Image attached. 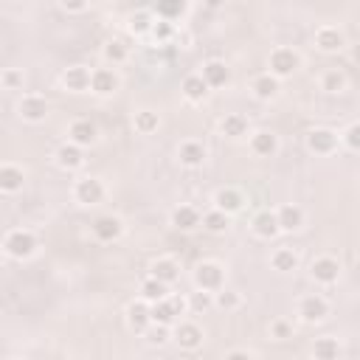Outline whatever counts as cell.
I'll return each mask as SVG.
<instances>
[{"label": "cell", "instance_id": "cell-40", "mask_svg": "<svg viewBox=\"0 0 360 360\" xmlns=\"http://www.w3.org/2000/svg\"><path fill=\"white\" fill-rule=\"evenodd\" d=\"M239 304H242V295H239L236 290L219 287V290L214 292V307H219V309H225V312H233Z\"/></svg>", "mask_w": 360, "mask_h": 360}, {"label": "cell", "instance_id": "cell-5", "mask_svg": "<svg viewBox=\"0 0 360 360\" xmlns=\"http://www.w3.org/2000/svg\"><path fill=\"white\" fill-rule=\"evenodd\" d=\"M202 326L200 323H194V321H174V326H172V340L183 349V352H194V349H200L202 346Z\"/></svg>", "mask_w": 360, "mask_h": 360}, {"label": "cell", "instance_id": "cell-38", "mask_svg": "<svg viewBox=\"0 0 360 360\" xmlns=\"http://www.w3.org/2000/svg\"><path fill=\"white\" fill-rule=\"evenodd\" d=\"M186 14V0H158L155 6V17H163V20H180Z\"/></svg>", "mask_w": 360, "mask_h": 360}, {"label": "cell", "instance_id": "cell-9", "mask_svg": "<svg viewBox=\"0 0 360 360\" xmlns=\"http://www.w3.org/2000/svg\"><path fill=\"white\" fill-rule=\"evenodd\" d=\"M121 87V76L115 68H93L90 70V90L96 96H115Z\"/></svg>", "mask_w": 360, "mask_h": 360}, {"label": "cell", "instance_id": "cell-39", "mask_svg": "<svg viewBox=\"0 0 360 360\" xmlns=\"http://www.w3.org/2000/svg\"><path fill=\"white\" fill-rule=\"evenodd\" d=\"M174 34H177V28H174V22H172V20L155 17V22H152V28H149V34H146V37H152V39L160 45V42H169Z\"/></svg>", "mask_w": 360, "mask_h": 360}, {"label": "cell", "instance_id": "cell-23", "mask_svg": "<svg viewBox=\"0 0 360 360\" xmlns=\"http://www.w3.org/2000/svg\"><path fill=\"white\" fill-rule=\"evenodd\" d=\"M219 132L225 138H231V141H239V138H245L250 132V121L242 112H225L219 118Z\"/></svg>", "mask_w": 360, "mask_h": 360}, {"label": "cell", "instance_id": "cell-34", "mask_svg": "<svg viewBox=\"0 0 360 360\" xmlns=\"http://www.w3.org/2000/svg\"><path fill=\"white\" fill-rule=\"evenodd\" d=\"M101 56H104V62L107 65H121V62H127L129 59V48L121 42V39H107L104 42V48H101Z\"/></svg>", "mask_w": 360, "mask_h": 360}, {"label": "cell", "instance_id": "cell-16", "mask_svg": "<svg viewBox=\"0 0 360 360\" xmlns=\"http://www.w3.org/2000/svg\"><path fill=\"white\" fill-rule=\"evenodd\" d=\"M276 219H278V231L281 233H295L304 228V208L295 202H284L276 208Z\"/></svg>", "mask_w": 360, "mask_h": 360}, {"label": "cell", "instance_id": "cell-25", "mask_svg": "<svg viewBox=\"0 0 360 360\" xmlns=\"http://www.w3.org/2000/svg\"><path fill=\"white\" fill-rule=\"evenodd\" d=\"M25 186V172L17 163H3L0 166V194H17Z\"/></svg>", "mask_w": 360, "mask_h": 360}, {"label": "cell", "instance_id": "cell-2", "mask_svg": "<svg viewBox=\"0 0 360 360\" xmlns=\"http://www.w3.org/2000/svg\"><path fill=\"white\" fill-rule=\"evenodd\" d=\"M267 68H270L267 73H273L276 79H290L301 68V53L295 48H290V45H278V48L270 51Z\"/></svg>", "mask_w": 360, "mask_h": 360}, {"label": "cell", "instance_id": "cell-27", "mask_svg": "<svg viewBox=\"0 0 360 360\" xmlns=\"http://www.w3.org/2000/svg\"><path fill=\"white\" fill-rule=\"evenodd\" d=\"M250 90L259 101H273L281 90V79H276L273 73H259L253 82H250Z\"/></svg>", "mask_w": 360, "mask_h": 360}, {"label": "cell", "instance_id": "cell-1", "mask_svg": "<svg viewBox=\"0 0 360 360\" xmlns=\"http://www.w3.org/2000/svg\"><path fill=\"white\" fill-rule=\"evenodd\" d=\"M37 248H39V239H37V233L28 231V228H11V231L3 236V253H6L8 259H14V262L31 259V256L37 253Z\"/></svg>", "mask_w": 360, "mask_h": 360}, {"label": "cell", "instance_id": "cell-30", "mask_svg": "<svg viewBox=\"0 0 360 360\" xmlns=\"http://www.w3.org/2000/svg\"><path fill=\"white\" fill-rule=\"evenodd\" d=\"M132 127H135V132H141V135H152V132H158V127H160V115H158V110H149V107L135 110V115H132Z\"/></svg>", "mask_w": 360, "mask_h": 360}, {"label": "cell", "instance_id": "cell-13", "mask_svg": "<svg viewBox=\"0 0 360 360\" xmlns=\"http://www.w3.org/2000/svg\"><path fill=\"white\" fill-rule=\"evenodd\" d=\"M68 141L76 143V146H82V149H87V146H93L98 141V127L90 118H76L68 127Z\"/></svg>", "mask_w": 360, "mask_h": 360}, {"label": "cell", "instance_id": "cell-44", "mask_svg": "<svg viewBox=\"0 0 360 360\" xmlns=\"http://www.w3.org/2000/svg\"><path fill=\"white\" fill-rule=\"evenodd\" d=\"M211 307H214V292H205V290L191 292V298H188V309H194V312H208Z\"/></svg>", "mask_w": 360, "mask_h": 360}, {"label": "cell", "instance_id": "cell-28", "mask_svg": "<svg viewBox=\"0 0 360 360\" xmlns=\"http://www.w3.org/2000/svg\"><path fill=\"white\" fill-rule=\"evenodd\" d=\"M169 225L174 231H194L200 225V211L194 205H177L169 214Z\"/></svg>", "mask_w": 360, "mask_h": 360}, {"label": "cell", "instance_id": "cell-7", "mask_svg": "<svg viewBox=\"0 0 360 360\" xmlns=\"http://www.w3.org/2000/svg\"><path fill=\"white\" fill-rule=\"evenodd\" d=\"M104 194H107V188L98 177H79L73 186V200L79 205H98L104 200Z\"/></svg>", "mask_w": 360, "mask_h": 360}, {"label": "cell", "instance_id": "cell-6", "mask_svg": "<svg viewBox=\"0 0 360 360\" xmlns=\"http://www.w3.org/2000/svg\"><path fill=\"white\" fill-rule=\"evenodd\" d=\"M304 143H307V149H309L312 155H332L340 141H338V132H335V129H329V127H315V129L307 132Z\"/></svg>", "mask_w": 360, "mask_h": 360}, {"label": "cell", "instance_id": "cell-11", "mask_svg": "<svg viewBox=\"0 0 360 360\" xmlns=\"http://www.w3.org/2000/svg\"><path fill=\"white\" fill-rule=\"evenodd\" d=\"M211 202H214V208H219V211H225L228 217H233V214H239V211L245 208V194H242L236 186H222V188L214 191Z\"/></svg>", "mask_w": 360, "mask_h": 360}, {"label": "cell", "instance_id": "cell-4", "mask_svg": "<svg viewBox=\"0 0 360 360\" xmlns=\"http://www.w3.org/2000/svg\"><path fill=\"white\" fill-rule=\"evenodd\" d=\"M48 112H51V104H48V98L39 96V93H25V96L17 101V115H20L22 121H28V124H42V121L48 118Z\"/></svg>", "mask_w": 360, "mask_h": 360}, {"label": "cell", "instance_id": "cell-33", "mask_svg": "<svg viewBox=\"0 0 360 360\" xmlns=\"http://www.w3.org/2000/svg\"><path fill=\"white\" fill-rule=\"evenodd\" d=\"M152 22H155V11L141 8V11L129 14V20H127V31H129L132 37H146L149 28H152Z\"/></svg>", "mask_w": 360, "mask_h": 360}, {"label": "cell", "instance_id": "cell-42", "mask_svg": "<svg viewBox=\"0 0 360 360\" xmlns=\"http://www.w3.org/2000/svg\"><path fill=\"white\" fill-rule=\"evenodd\" d=\"M22 84H25L22 70H17V68H6V70H0V87H6V90H20Z\"/></svg>", "mask_w": 360, "mask_h": 360}, {"label": "cell", "instance_id": "cell-31", "mask_svg": "<svg viewBox=\"0 0 360 360\" xmlns=\"http://www.w3.org/2000/svg\"><path fill=\"white\" fill-rule=\"evenodd\" d=\"M200 225L208 231V233H225L231 228V217L219 208H211L205 214H200Z\"/></svg>", "mask_w": 360, "mask_h": 360}, {"label": "cell", "instance_id": "cell-22", "mask_svg": "<svg viewBox=\"0 0 360 360\" xmlns=\"http://www.w3.org/2000/svg\"><path fill=\"white\" fill-rule=\"evenodd\" d=\"M62 84H65V90H70V93H84V90H90V68H84V65H70V68H65V70H62Z\"/></svg>", "mask_w": 360, "mask_h": 360}, {"label": "cell", "instance_id": "cell-41", "mask_svg": "<svg viewBox=\"0 0 360 360\" xmlns=\"http://www.w3.org/2000/svg\"><path fill=\"white\" fill-rule=\"evenodd\" d=\"M143 335H146V340H149L152 346H163V343H169V340H172V326H160V323H149Z\"/></svg>", "mask_w": 360, "mask_h": 360}, {"label": "cell", "instance_id": "cell-26", "mask_svg": "<svg viewBox=\"0 0 360 360\" xmlns=\"http://www.w3.org/2000/svg\"><path fill=\"white\" fill-rule=\"evenodd\" d=\"M180 90H183L186 101H191V104H202V101L208 98V93H211V87L205 84V79H202L200 73H188V76L183 79Z\"/></svg>", "mask_w": 360, "mask_h": 360}, {"label": "cell", "instance_id": "cell-43", "mask_svg": "<svg viewBox=\"0 0 360 360\" xmlns=\"http://www.w3.org/2000/svg\"><path fill=\"white\" fill-rule=\"evenodd\" d=\"M338 141H343V146H346L349 152H357V149H360V124L352 121V124L343 129V135H338Z\"/></svg>", "mask_w": 360, "mask_h": 360}, {"label": "cell", "instance_id": "cell-48", "mask_svg": "<svg viewBox=\"0 0 360 360\" xmlns=\"http://www.w3.org/2000/svg\"><path fill=\"white\" fill-rule=\"evenodd\" d=\"M225 357H250V352H248V349H233V352H228Z\"/></svg>", "mask_w": 360, "mask_h": 360}, {"label": "cell", "instance_id": "cell-3", "mask_svg": "<svg viewBox=\"0 0 360 360\" xmlns=\"http://www.w3.org/2000/svg\"><path fill=\"white\" fill-rule=\"evenodd\" d=\"M191 281H194L197 290L217 292L219 287H225V267L219 262H214V259H205L191 270Z\"/></svg>", "mask_w": 360, "mask_h": 360}, {"label": "cell", "instance_id": "cell-21", "mask_svg": "<svg viewBox=\"0 0 360 360\" xmlns=\"http://www.w3.org/2000/svg\"><path fill=\"white\" fill-rule=\"evenodd\" d=\"M149 276L172 287V284L180 278V264H177V259H172V256H158V259L149 264Z\"/></svg>", "mask_w": 360, "mask_h": 360}, {"label": "cell", "instance_id": "cell-47", "mask_svg": "<svg viewBox=\"0 0 360 360\" xmlns=\"http://www.w3.org/2000/svg\"><path fill=\"white\" fill-rule=\"evenodd\" d=\"M59 6H62L65 11H70V14H82V11L90 6V0H59Z\"/></svg>", "mask_w": 360, "mask_h": 360}, {"label": "cell", "instance_id": "cell-35", "mask_svg": "<svg viewBox=\"0 0 360 360\" xmlns=\"http://www.w3.org/2000/svg\"><path fill=\"white\" fill-rule=\"evenodd\" d=\"M346 87H349V79H346L343 70H338V68L323 70V76H321V90L323 93H343Z\"/></svg>", "mask_w": 360, "mask_h": 360}, {"label": "cell", "instance_id": "cell-24", "mask_svg": "<svg viewBox=\"0 0 360 360\" xmlns=\"http://www.w3.org/2000/svg\"><path fill=\"white\" fill-rule=\"evenodd\" d=\"M149 323H152V321H149V304H146L143 298L129 301V304H127V326H129L135 335H143Z\"/></svg>", "mask_w": 360, "mask_h": 360}, {"label": "cell", "instance_id": "cell-15", "mask_svg": "<svg viewBox=\"0 0 360 360\" xmlns=\"http://www.w3.org/2000/svg\"><path fill=\"white\" fill-rule=\"evenodd\" d=\"M205 158H208V149H205L202 141L188 138V141H183V143L177 146V160H180V166H186V169H197V166H202Z\"/></svg>", "mask_w": 360, "mask_h": 360}, {"label": "cell", "instance_id": "cell-32", "mask_svg": "<svg viewBox=\"0 0 360 360\" xmlns=\"http://www.w3.org/2000/svg\"><path fill=\"white\" fill-rule=\"evenodd\" d=\"M149 321L152 323H160V326H174L177 315H174L169 298H160V301H152L149 304Z\"/></svg>", "mask_w": 360, "mask_h": 360}, {"label": "cell", "instance_id": "cell-29", "mask_svg": "<svg viewBox=\"0 0 360 360\" xmlns=\"http://www.w3.org/2000/svg\"><path fill=\"white\" fill-rule=\"evenodd\" d=\"M298 264H301V259L292 248H276L270 256V267L276 273H292V270H298Z\"/></svg>", "mask_w": 360, "mask_h": 360}, {"label": "cell", "instance_id": "cell-14", "mask_svg": "<svg viewBox=\"0 0 360 360\" xmlns=\"http://www.w3.org/2000/svg\"><path fill=\"white\" fill-rule=\"evenodd\" d=\"M250 135V141H248V146H250V152L256 155V158H273L276 152H278V135L273 132V129H256V132H248Z\"/></svg>", "mask_w": 360, "mask_h": 360}, {"label": "cell", "instance_id": "cell-36", "mask_svg": "<svg viewBox=\"0 0 360 360\" xmlns=\"http://www.w3.org/2000/svg\"><path fill=\"white\" fill-rule=\"evenodd\" d=\"M338 354H340L338 338H318L312 343V357L315 360H338Z\"/></svg>", "mask_w": 360, "mask_h": 360}, {"label": "cell", "instance_id": "cell-12", "mask_svg": "<svg viewBox=\"0 0 360 360\" xmlns=\"http://www.w3.org/2000/svg\"><path fill=\"white\" fill-rule=\"evenodd\" d=\"M93 236L98 242H115L124 236V219L115 214H101L93 219Z\"/></svg>", "mask_w": 360, "mask_h": 360}, {"label": "cell", "instance_id": "cell-18", "mask_svg": "<svg viewBox=\"0 0 360 360\" xmlns=\"http://www.w3.org/2000/svg\"><path fill=\"white\" fill-rule=\"evenodd\" d=\"M343 45H346V37H343L340 28H335V25H321V28L315 31V48H318V51H323V53H338V51H343Z\"/></svg>", "mask_w": 360, "mask_h": 360}, {"label": "cell", "instance_id": "cell-8", "mask_svg": "<svg viewBox=\"0 0 360 360\" xmlns=\"http://www.w3.org/2000/svg\"><path fill=\"white\" fill-rule=\"evenodd\" d=\"M309 278L318 281V284H323V287L335 284L340 278V262L335 256H318V259H312L309 262Z\"/></svg>", "mask_w": 360, "mask_h": 360}, {"label": "cell", "instance_id": "cell-46", "mask_svg": "<svg viewBox=\"0 0 360 360\" xmlns=\"http://www.w3.org/2000/svg\"><path fill=\"white\" fill-rule=\"evenodd\" d=\"M166 298H169V304H172V309H174V315H177V321H180V318L188 312V298L180 295V292H169Z\"/></svg>", "mask_w": 360, "mask_h": 360}, {"label": "cell", "instance_id": "cell-10", "mask_svg": "<svg viewBox=\"0 0 360 360\" xmlns=\"http://www.w3.org/2000/svg\"><path fill=\"white\" fill-rule=\"evenodd\" d=\"M326 315H329V304H326L323 295L312 292V295H304V298L298 301V318H301L304 323H321Z\"/></svg>", "mask_w": 360, "mask_h": 360}, {"label": "cell", "instance_id": "cell-19", "mask_svg": "<svg viewBox=\"0 0 360 360\" xmlns=\"http://www.w3.org/2000/svg\"><path fill=\"white\" fill-rule=\"evenodd\" d=\"M200 76L205 79V84H208L211 90H217V87H225V84H231V68H228V65H225L222 59H208V62L202 65Z\"/></svg>", "mask_w": 360, "mask_h": 360}, {"label": "cell", "instance_id": "cell-37", "mask_svg": "<svg viewBox=\"0 0 360 360\" xmlns=\"http://www.w3.org/2000/svg\"><path fill=\"white\" fill-rule=\"evenodd\" d=\"M169 295V284H163V281H158V278H143L141 281V298L146 301V304H152V301H160V298H166Z\"/></svg>", "mask_w": 360, "mask_h": 360}, {"label": "cell", "instance_id": "cell-45", "mask_svg": "<svg viewBox=\"0 0 360 360\" xmlns=\"http://www.w3.org/2000/svg\"><path fill=\"white\" fill-rule=\"evenodd\" d=\"M270 335H273L276 340H287V338H292V323L284 321V318H278V321L270 323Z\"/></svg>", "mask_w": 360, "mask_h": 360}, {"label": "cell", "instance_id": "cell-17", "mask_svg": "<svg viewBox=\"0 0 360 360\" xmlns=\"http://www.w3.org/2000/svg\"><path fill=\"white\" fill-rule=\"evenodd\" d=\"M53 160H56L59 169H65V172H76V169H82V163H84V149L76 146V143H70V141H65V143L56 146Z\"/></svg>", "mask_w": 360, "mask_h": 360}, {"label": "cell", "instance_id": "cell-20", "mask_svg": "<svg viewBox=\"0 0 360 360\" xmlns=\"http://www.w3.org/2000/svg\"><path fill=\"white\" fill-rule=\"evenodd\" d=\"M250 231H253V236H259V239H276L281 231H278V219H276V211H270V208H264V211H259L253 219H250Z\"/></svg>", "mask_w": 360, "mask_h": 360}]
</instances>
